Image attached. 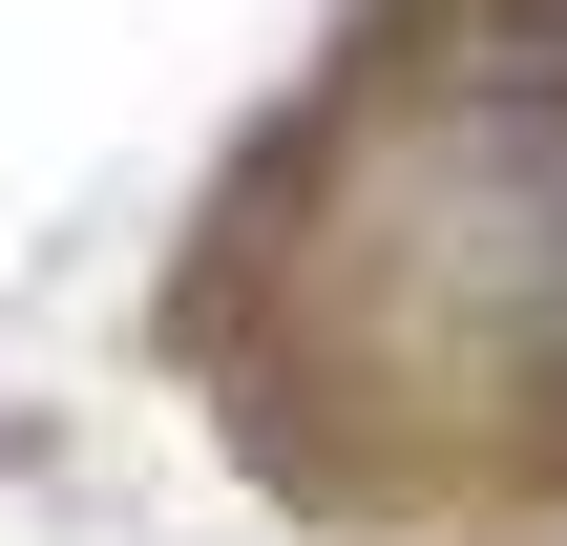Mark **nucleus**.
<instances>
[{"mask_svg": "<svg viewBox=\"0 0 567 546\" xmlns=\"http://www.w3.org/2000/svg\"><path fill=\"white\" fill-rule=\"evenodd\" d=\"M505 42H547V63H567V0H505Z\"/></svg>", "mask_w": 567, "mask_h": 546, "instance_id": "f257e3e1", "label": "nucleus"}]
</instances>
